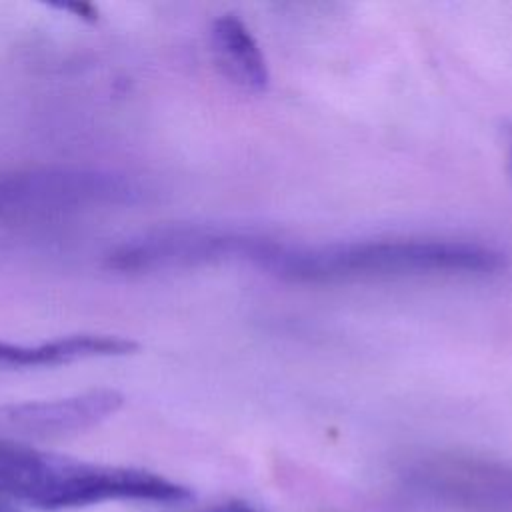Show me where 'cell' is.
Listing matches in <instances>:
<instances>
[{"instance_id": "cell-5", "label": "cell", "mask_w": 512, "mask_h": 512, "mask_svg": "<svg viewBox=\"0 0 512 512\" xmlns=\"http://www.w3.org/2000/svg\"><path fill=\"white\" fill-rule=\"evenodd\" d=\"M122 404L124 396L118 390L94 388L66 398L2 406L0 416L10 428L26 436L64 438L102 424Z\"/></svg>"}, {"instance_id": "cell-2", "label": "cell", "mask_w": 512, "mask_h": 512, "mask_svg": "<svg viewBox=\"0 0 512 512\" xmlns=\"http://www.w3.org/2000/svg\"><path fill=\"white\" fill-rule=\"evenodd\" d=\"M508 260L498 248L444 238H390L292 248L278 244L268 270L298 282H332L374 276L464 274L490 276Z\"/></svg>"}, {"instance_id": "cell-3", "label": "cell", "mask_w": 512, "mask_h": 512, "mask_svg": "<svg viewBox=\"0 0 512 512\" xmlns=\"http://www.w3.org/2000/svg\"><path fill=\"white\" fill-rule=\"evenodd\" d=\"M276 242L212 228H164L118 246L108 264L120 272H150L220 260H248L266 268Z\"/></svg>"}, {"instance_id": "cell-7", "label": "cell", "mask_w": 512, "mask_h": 512, "mask_svg": "<svg viewBox=\"0 0 512 512\" xmlns=\"http://www.w3.org/2000/svg\"><path fill=\"white\" fill-rule=\"evenodd\" d=\"M204 512H254V510H252V508H248L246 504H240V502H228V504L214 506V508L204 510Z\"/></svg>"}, {"instance_id": "cell-1", "label": "cell", "mask_w": 512, "mask_h": 512, "mask_svg": "<svg viewBox=\"0 0 512 512\" xmlns=\"http://www.w3.org/2000/svg\"><path fill=\"white\" fill-rule=\"evenodd\" d=\"M0 494L38 510H70L112 500L188 504L194 492L156 472L78 460L16 440H0Z\"/></svg>"}, {"instance_id": "cell-6", "label": "cell", "mask_w": 512, "mask_h": 512, "mask_svg": "<svg viewBox=\"0 0 512 512\" xmlns=\"http://www.w3.org/2000/svg\"><path fill=\"white\" fill-rule=\"evenodd\" d=\"M210 44L218 66L230 80L252 92L268 88L266 58L250 28L238 16H218L210 26Z\"/></svg>"}, {"instance_id": "cell-8", "label": "cell", "mask_w": 512, "mask_h": 512, "mask_svg": "<svg viewBox=\"0 0 512 512\" xmlns=\"http://www.w3.org/2000/svg\"><path fill=\"white\" fill-rule=\"evenodd\" d=\"M0 512H20V510L12 504V500H8L4 494H0Z\"/></svg>"}, {"instance_id": "cell-9", "label": "cell", "mask_w": 512, "mask_h": 512, "mask_svg": "<svg viewBox=\"0 0 512 512\" xmlns=\"http://www.w3.org/2000/svg\"><path fill=\"white\" fill-rule=\"evenodd\" d=\"M508 172H510V178H512V130L508 134Z\"/></svg>"}, {"instance_id": "cell-4", "label": "cell", "mask_w": 512, "mask_h": 512, "mask_svg": "<svg viewBox=\"0 0 512 512\" xmlns=\"http://www.w3.org/2000/svg\"><path fill=\"white\" fill-rule=\"evenodd\" d=\"M132 194L130 182L84 170H40L0 176V214L32 216L112 202Z\"/></svg>"}]
</instances>
